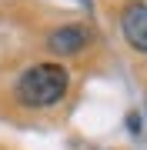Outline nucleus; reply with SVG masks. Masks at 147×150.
Wrapping results in <instances>:
<instances>
[{
    "instance_id": "1",
    "label": "nucleus",
    "mask_w": 147,
    "mask_h": 150,
    "mask_svg": "<svg viewBox=\"0 0 147 150\" xmlns=\"http://www.w3.org/2000/svg\"><path fill=\"white\" fill-rule=\"evenodd\" d=\"M67 87H70V74L60 64H33L27 67L13 83V100L20 107L30 110H44L64 100Z\"/></svg>"
},
{
    "instance_id": "2",
    "label": "nucleus",
    "mask_w": 147,
    "mask_h": 150,
    "mask_svg": "<svg viewBox=\"0 0 147 150\" xmlns=\"http://www.w3.org/2000/svg\"><path fill=\"white\" fill-rule=\"evenodd\" d=\"M120 27H124L127 43L147 54V4H127L120 13Z\"/></svg>"
},
{
    "instance_id": "3",
    "label": "nucleus",
    "mask_w": 147,
    "mask_h": 150,
    "mask_svg": "<svg viewBox=\"0 0 147 150\" xmlns=\"http://www.w3.org/2000/svg\"><path fill=\"white\" fill-rule=\"evenodd\" d=\"M87 43H90V33L84 27H77V23H67V27H57V30L47 33V47L54 50V54H60V57L80 54Z\"/></svg>"
},
{
    "instance_id": "4",
    "label": "nucleus",
    "mask_w": 147,
    "mask_h": 150,
    "mask_svg": "<svg viewBox=\"0 0 147 150\" xmlns=\"http://www.w3.org/2000/svg\"><path fill=\"white\" fill-rule=\"evenodd\" d=\"M141 127H144L141 113H127V130H131V134H141Z\"/></svg>"
}]
</instances>
